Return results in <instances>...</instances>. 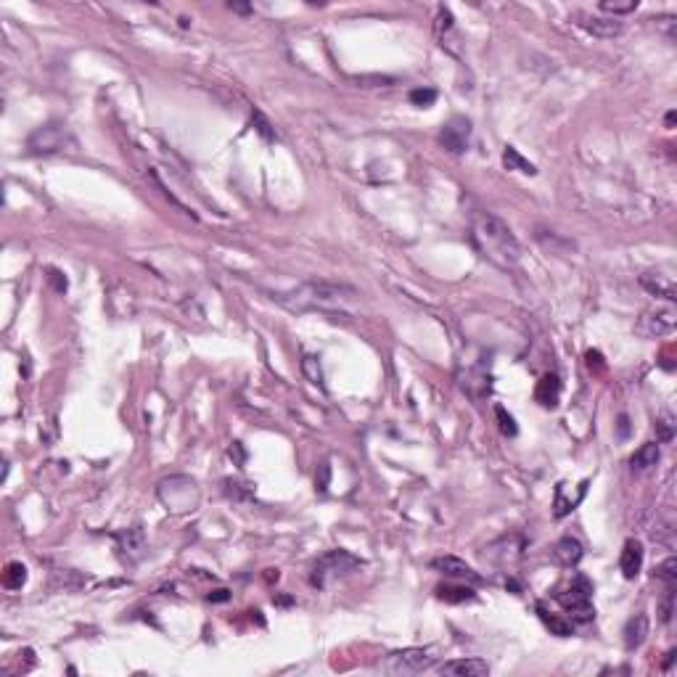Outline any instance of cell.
<instances>
[{"instance_id": "obj_31", "label": "cell", "mask_w": 677, "mask_h": 677, "mask_svg": "<svg viewBox=\"0 0 677 677\" xmlns=\"http://www.w3.org/2000/svg\"><path fill=\"white\" fill-rule=\"evenodd\" d=\"M254 125H257V132L262 135L265 141H273V138H275V132L270 130V122L265 120V117H262L260 112H254Z\"/></svg>"}, {"instance_id": "obj_4", "label": "cell", "mask_w": 677, "mask_h": 677, "mask_svg": "<svg viewBox=\"0 0 677 677\" xmlns=\"http://www.w3.org/2000/svg\"><path fill=\"white\" fill-rule=\"evenodd\" d=\"M156 495L164 503V508L172 511V514H188V511L199 506V487H196L191 476H170V479H164V482H159Z\"/></svg>"}, {"instance_id": "obj_30", "label": "cell", "mask_w": 677, "mask_h": 677, "mask_svg": "<svg viewBox=\"0 0 677 677\" xmlns=\"http://www.w3.org/2000/svg\"><path fill=\"white\" fill-rule=\"evenodd\" d=\"M656 429H659V442H669V439L675 436V424H672V418H669V415L659 418Z\"/></svg>"}, {"instance_id": "obj_37", "label": "cell", "mask_w": 677, "mask_h": 677, "mask_svg": "<svg viewBox=\"0 0 677 677\" xmlns=\"http://www.w3.org/2000/svg\"><path fill=\"white\" fill-rule=\"evenodd\" d=\"M672 125H675V112L667 114V127H669V130H672Z\"/></svg>"}, {"instance_id": "obj_3", "label": "cell", "mask_w": 677, "mask_h": 677, "mask_svg": "<svg viewBox=\"0 0 677 677\" xmlns=\"http://www.w3.org/2000/svg\"><path fill=\"white\" fill-rule=\"evenodd\" d=\"M590 596H593V585H590V579L582 574H577L572 582H566V587L553 590V598L569 611V617L574 619V622H582V625H585V622H593V617H596V608H593Z\"/></svg>"}, {"instance_id": "obj_10", "label": "cell", "mask_w": 677, "mask_h": 677, "mask_svg": "<svg viewBox=\"0 0 677 677\" xmlns=\"http://www.w3.org/2000/svg\"><path fill=\"white\" fill-rule=\"evenodd\" d=\"M577 24L582 27L585 32L596 35V37H619L622 35V21L614 19V16H593V13H574Z\"/></svg>"}, {"instance_id": "obj_24", "label": "cell", "mask_w": 677, "mask_h": 677, "mask_svg": "<svg viewBox=\"0 0 677 677\" xmlns=\"http://www.w3.org/2000/svg\"><path fill=\"white\" fill-rule=\"evenodd\" d=\"M302 371H304V376L310 378V384L323 386V371H320V363H318V357H313V354H304Z\"/></svg>"}, {"instance_id": "obj_19", "label": "cell", "mask_w": 677, "mask_h": 677, "mask_svg": "<svg viewBox=\"0 0 677 677\" xmlns=\"http://www.w3.org/2000/svg\"><path fill=\"white\" fill-rule=\"evenodd\" d=\"M117 543H120V550L135 553V558H141V553L146 550V537H143L141 526H132L127 532H120V535H117Z\"/></svg>"}, {"instance_id": "obj_26", "label": "cell", "mask_w": 677, "mask_h": 677, "mask_svg": "<svg viewBox=\"0 0 677 677\" xmlns=\"http://www.w3.org/2000/svg\"><path fill=\"white\" fill-rule=\"evenodd\" d=\"M635 8H637V0H630V3H611V0H603V3H601V11H603V13H611L614 19L622 16V13H632Z\"/></svg>"}, {"instance_id": "obj_1", "label": "cell", "mask_w": 677, "mask_h": 677, "mask_svg": "<svg viewBox=\"0 0 677 677\" xmlns=\"http://www.w3.org/2000/svg\"><path fill=\"white\" fill-rule=\"evenodd\" d=\"M471 241L476 252L500 270H514L521 260V246L516 241L514 231L490 212L471 214Z\"/></svg>"}, {"instance_id": "obj_36", "label": "cell", "mask_w": 677, "mask_h": 677, "mask_svg": "<svg viewBox=\"0 0 677 677\" xmlns=\"http://www.w3.org/2000/svg\"><path fill=\"white\" fill-rule=\"evenodd\" d=\"M231 8H233V11H238V13H249V11H252L249 6H238V3H231Z\"/></svg>"}, {"instance_id": "obj_7", "label": "cell", "mask_w": 677, "mask_h": 677, "mask_svg": "<svg viewBox=\"0 0 677 677\" xmlns=\"http://www.w3.org/2000/svg\"><path fill=\"white\" fill-rule=\"evenodd\" d=\"M69 143L74 141H71L66 125L48 122V125L37 127V130L27 138V149H30V154H59L64 151V146H69Z\"/></svg>"}, {"instance_id": "obj_6", "label": "cell", "mask_w": 677, "mask_h": 677, "mask_svg": "<svg viewBox=\"0 0 677 677\" xmlns=\"http://www.w3.org/2000/svg\"><path fill=\"white\" fill-rule=\"evenodd\" d=\"M675 325H677L675 302H664L640 315V320H637L635 325V334L643 336V339H661V336L672 334Z\"/></svg>"}, {"instance_id": "obj_13", "label": "cell", "mask_w": 677, "mask_h": 677, "mask_svg": "<svg viewBox=\"0 0 677 677\" xmlns=\"http://www.w3.org/2000/svg\"><path fill=\"white\" fill-rule=\"evenodd\" d=\"M439 672L447 677H487L490 664L482 659H453V661L439 664Z\"/></svg>"}, {"instance_id": "obj_18", "label": "cell", "mask_w": 677, "mask_h": 677, "mask_svg": "<svg viewBox=\"0 0 677 677\" xmlns=\"http://www.w3.org/2000/svg\"><path fill=\"white\" fill-rule=\"evenodd\" d=\"M656 463H659V445L656 442H646V445H640L635 453H632V458H630L632 471H648V468H654Z\"/></svg>"}, {"instance_id": "obj_11", "label": "cell", "mask_w": 677, "mask_h": 677, "mask_svg": "<svg viewBox=\"0 0 677 677\" xmlns=\"http://www.w3.org/2000/svg\"><path fill=\"white\" fill-rule=\"evenodd\" d=\"M640 286H643L648 294L664 299V302H675L677 299L675 275H667V273H661V270H648V273H643L640 275Z\"/></svg>"}, {"instance_id": "obj_17", "label": "cell", "mask_w": 677, "mask_h": 677, "mask_svg": "<svg viewBox=\"0 0 677 677\" xmlns=\"http://www.w3.org/2000/svg\"><path fill=\"white\" fill-rule=\"evenodd\" d=\"M535 400L543 405V407H556L558 400H561V381H558V376L548 374L537 381Z\"/></svg>"}, {"instance_id": "obj_34", "label": "cell", "mask_w": 677, "mask_h": 677, "mask_svg": "<svg viewBox=\"0 0 677 677\" xmlns=\"http://www.w3.org/2000/svg\"><path fill=\"white\" fill-rule=\"evenodd\" d=\"M630 426H627V415H619V436H627Z\"/></svg>"}, {"instance_id": "obj_5", "label": "cell", "mask_w": 677, "mask_h": 677, "mask_svg": "<svg viewBox=\"0 0 677 677\" xmlns=\"http://www.w3.org/2000/svg\"><path fill=\"white\" fill-rule=\"evenodd\" d=\"M357 566H363V561H360V558L352 556V553H349V550H344V548H336V550H328V553H323V556L315 561L310 582H313L315 587H325L328 582H331V579L349 574V572H352V569H357Z\"/></svg>"}, {"instance_id": "obj_2", "label": "cell", "mask_w": 677, "mask_h": 677, "mask_svg": "<svg viewBox=\"0 0 677 677\" xmlns=\"http://www.w3.org/2000/svg\"><path fill=\"white\" fill-rule=\"evenodd\" d=\"M357 291L349 286H336V283H325V281H310L299 286L291 294H278L273 299H278L281 304H286L289 310L296 313H307V310H318L323 315H334V320L339 318H349V313L344 310V302L354 299Z\"/></svg>"}, {"instance_id": "obj_25", "label": "cell", "mask_w": 677, "mask_h": 677, "mask_svg": "<svg viewBox=\"0 0 677 677\" xmlns=\"http://www.w3.org/2000/svg\"><path fill=\"white\" fill-rule=\"evenodd\" d=\"M564 492H566V485H564V490H561V485H558L556 487V516L558 519H564L566 514H572V511L577 508V503H579L577 497H566Z\"/></svg>"}, {"instance_id": "obj_8", "label": "cell", "mask_w": 677, "mask_h": 677, "mask_svg": "<svg viewBox=\"0 0 677 677\" xmlns=\"http://www.w3.org/2000/svg\"><path fill=\"white\" fill-rule=\"evenodd\" d=\"M434 664V656L429 648H403L386 659V667L392 672H424Z\"/></svg>"}, {"instance_id": "obj_12", "label": "cell", "mask_w": 677, "mask_h": 677, "mask_svg": "<svg viewBox=\"0 0 677 677\" xmlns=\"http://www.w3.org/2000/svg\"><path fill=\"white\" fill-rule=\"evenodd\" d=\"M432 569H436L439 574H447L453 577V579H463V582H471V585H479L482 582V577L476 574L471 566L465 564V561H461V558L455 556H439L432 561Z\"/></svg>"}, {"instance_id": "obj_32", "label": "cell", "mask_w": 677, "mask_h": 677, "mask_svg": "<svg viewBox=\"0 0 677 677\" xmlns=\"http://www.w3.org/2000/svg\"><path fill=\"white\" fill-rule=\"evenodd\" d=\"M442 30H453V13H450V8H442L436 11V32H442Z\"/></svg>"}, {"instance_id": "obj_28", "label": "cell", "mask_w": 677, "mask_h": 677, "mask_svg": "<svg viewBox=\"0 0 677 677\" xmlns=\"http://www.w3.org/2000/svg\"><path fill=\"white\" fill-rule=\"evenodd\" d=\"M434 101H436L434 88H418V91H410V103H415V106H432Z\"/></svg>"}, {"instance_id": "obj_27", "label": "cell", "mask_w": 677, "mask_h": 677, "mask_svg": "<svg viewBox=\"0 0 677 677\" xmlns=\"http://www.w3.org/2000/svg\"><path fill=\"white\" fill-rule=\"evenodd\" d=\"M495 415H497V421H500V432H503V434H506V436H516V434H519L514 415L506 413V407H503V405H495Z\"/></svg>"}, {"instance_id": "obj_33", "label": "cell", "mask_w": 677, "mask_h": 677, "mask_svg": "<svg viewBox=\"0 0 677 677\" xmlns=\"http://www.w3.org/2000/svg\"><path fill=\"white\" fill-rule=\"evenodd\" d=\"M587 365H590V368H593V365H596V368H603V357H601V352H593V349H590V352H587Z\"/></svg>"}, {"instance_id": "obj_23", "label": "cell", "mask_w": 677, "mask_h": 677, "mask_svg": "<svg viewBox=\"0 0 677 677\" xmlns=\"http://www.w3.org/2000/svg\"><path fill=\"white\" fill-rule=\"evenodd\" d=\"M24 582H27V566L19 564V561L6 564V569H3V585L8 590H21Z\"/></svg>"}, {"instance_id": "obj_35", "label": "cell", "mask_w": 677, "mask_h": 677, "mask_svg": "<svg viewBox=\"0 0 677 677\" xmlns=\"http://www.w3.org/2000/svg\"><path fill=\"white\" fill-rule=\"evenodd\" d=\"M228 598H231L228 596V590H217L214 596H209V601H228Z\"/></svg>"}, {"instance_id": "obj_22", "label": "cell", "mask_w": 677, "mask_h": 677, "mask_svg": "<svg viewBox=\"0 0 677 677\" xmlns=\"http://www.w3.org/2000/svg\"><path fill=\"white\" fill-rule=\"evenodd\" d=\"M503 164H506L508 170H516V172H524V175H537V167L529 159H524L521 154H519V149H514V146H506V151H503Z\"/></svg>"}, {"instance_id": "obj_9", "label": "cell", "mask_w": 677, "mask_h": 677, "mask_svg": "<svg viewBox=\"0 0 677 677\" xmlns=\"http://www.w3.org/2000/svg\"><path fill=\"white\" fill-rule=\"evenodd\" d=\"M468 138H471V122L465 117H453L439 132V143L450 154H463L468 149Z\"/></svg>"}, {"instance_id": "obj_14", "label": "cell", "mask_w": 677, "mask_h": 677, "mask_svg": "<svg viewBox=\"0 0 677 677\" xmlns=\"http://www.w3.org/2000/svg\"><path fill=\"white\" fill-rule=\"evenodd\" d=\"M619 569L625 579H635L643 569V545L637 540H627L625 548H622V556H619Z\"/></svg>"}, {"instance_id": "obj_29", "label": "cell", "mask_w": 677, "mask_h": 677, "mask_svg": "<svg viewBox=\"0 0 677 677\" xmlns=\"http://www.w3.org/2000/svg\"><path fill=\"white\" fill-rule=\"evenodd\" d=\"M675 569H677V561H675L672 556H669L667 561H664V564H661V566L656 569V577H659V579H664L667 585H675V579H677V572H675Z\"/></svg>"}, {"instance_id": "obj_15", "label": "cell", "mask_w": 677, "mask_h": 677, "mask_svg": "<svg viewBox=\"0 0 677 677\" xmlns=\"http://www.w3.org/2000/svg\"><path fill=\"white\" fill-rule=\"evenodd\" d=\"M625 648L632 654V651H637V648L646 643L648 637V617L646 614H635L632 619H627L625 625Z\"/></svg>"}, {"instance_id": "obj_16", "label": "cell", "mask_w": 677, "mask_h": 677, "mask_svg": "<svg viewBox=\"0 0 677 677\" xmlns=\"http://www.w3.org/2000/svg\"><path fill=\"white\" fill-rule=\"evenodd\" d=\"M582 556H585V550H582V543L577 540V537H561L556 543V548H553V558H556L561 566H577L579 561H582Z\"/></svg>"}, {"instance_id": "obj_21", "label": "cell", "mask_w": 677, "mask_h": 677, "mask_svg": "<svg viewBox=\"0 0 677 677\" xmlns=\"http://www.w3.org/2000/svg\"><path fill=\"white\" fill-rule=\"evenodd\" d=\"M537 614H540V619L545 622V627H548V630H550V632H553V635H558V637H569V635H574V622H572V619L566 622V619L556 617V614H548L545 606H543V603L537 606Z\"/></svg>"}, {"instance_id": "obj_20", "label": "cell", "mask_w": 677, "mask_h": 677, "mask_svg": "<svg viewBox=\"0 0 677 677\" xmlns=\"http://www.w3.org/2000/svg\"><path fill=\"white\" fill-rule=\"evenodd\" d=\"M436 596L445 603H471V601H476L474 590L463 585H439L436 587Z\"/></svg>"}]
</instances>
